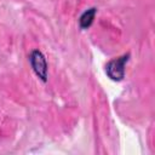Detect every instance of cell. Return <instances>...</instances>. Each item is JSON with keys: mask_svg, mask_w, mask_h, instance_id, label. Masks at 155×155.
Masks as SVG:
<instances>
[{"mask_svg": "<svg viewBox=\"0 0 155 155\" xmlns=\"http://www.w3.org/2000/svg\"><path fill=\"white\" fill-rule=\"evenodd\" d=\"M29 62H30L33 70L38 75V78L42 80L44 82L47 81V63H46V59L42 52L38 50L33 51L29 56Z\"/></svg>", "mask_w": 155, "mask_h": 155, "instance_id": "7a4b0ae2", "label": "cell"}, {"mask_svg": "<svg viewBox=\"0 0 155 155\" xmlns=\"http://www.w3.org/2000/svg\"><path fill=\"white\" fill-rule=\"evenodd\" d=\"M96 12H97V10H96L94 7H92V8L86 10V11L80 16L79 23H80V28H81V29H87V28L92 24V22H93V19H94V16H96Z\"/></svg>", "mask_w": 155, "mask_h": 155, "instance_id": "3957f363", "label": "cell"}, {"mask_svg": "<svg viewBox=\"0 0 155 155\" xmlns=\"http://www.w3.org/2000/svg\"><path fill=\"white\" fill-rule=\"evenodd\" d=\"M130 58V54H124L119 58L111 59L107 65H105V73L107 75L114 80V81H121L125 76V65Z\"/></svg>", "mask_w": 155, "mask_h": 155, "instance_id": "6da1fadb", "label": "cell"}]
</instances>
